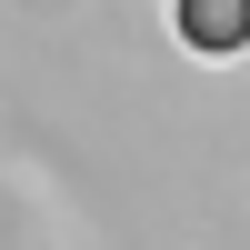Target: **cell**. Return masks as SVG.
Masks as SVG:
<instances>
[{
  "mask_svg": "<svg viewBox=\"0 0 250 250\" xmlns=\"http://www.w3.org/2000/svg\"><path fill=\"white\" fill-rule=\"evenodd\" d=\"M180 30L190 40H240L250 30V0H180Z\"/></svg>",
  "mask_w": 250,
  "mask_h": 250,
  "instance_id": "1",
  "label": "cell"
}]
</instances>
